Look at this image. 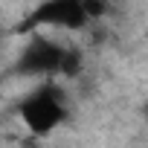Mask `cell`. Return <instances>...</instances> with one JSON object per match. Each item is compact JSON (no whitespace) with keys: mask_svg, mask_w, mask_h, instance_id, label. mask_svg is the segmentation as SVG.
<instances>
[{"mask_svg":"<svg viewBox=\"0 0 148 148\" xmlns=\"http://www.w3.org/2000/svg\"><path fill=\"white\" fill-rule=\"evenodd\" d=\"M67 116H70L67 96L52 82L35 87L21 102V122L32 136H49L55 128H61L67 122Z\"/></svg>","mask_w":148,"mask_h":148,"instance_id":"obj_1","label":"cell"},{"mask_svg":"<svg viewBox=\"0 0 148 148\" xmlns=\"http://www.w3.org/2000/svg\"><path fill=\"white\" fill-rule=\"evenodd\" d=\"M64 52L67 47L47 38V35H32L26 41V47L21 49L12 73L15 76H26V79H49V76H58L61 70V61H64Z\"/></svg>","mask_w":148,"mask_h":148,"instance_id":"obj_2","label":"cell"},{"mask_svg":"<svg viewBox=\"0 0 148 148\" xmlns=\"http://www.w3.org/2000/svg\"><path fill=\"white\" fill-rule=\"evenodd\" d=\"M87 15L82 0H44L32 9V15L23 23V32L32 26H55V29H67V32H82L87 29Z\"/></svg>","mask_w":148,"mask_h":148,"instance_id":"obj_3","label":"cell"},{"mask_svg":"<svg viewBox=\"0 0 148 148\" xmlns=\"http://www.w3.org/2000/svg\"><path fill=\"white\" fill-rule=\"evenodd\" d=\"M79 70H82V52L67 49V52H64V61H61V70H58V76L73 79V76H79Z\"/></svg>","mask_w":148,"mask_h":148,"instance_id":"obj_4","label":"cell"},{"mask_svg":"<svg viewBox=\"0 0 148 148\" xmlns=\"http://www.w3.org/2000/svg\"><path fill=\"white\" fill-rule=\"evenodd\" d=\"M0 44H3V32H0Z\"/></svg>","mask_w":148,"mask_h":148,"instance_id":"obj_5","label":"cell"}]
</instances>
